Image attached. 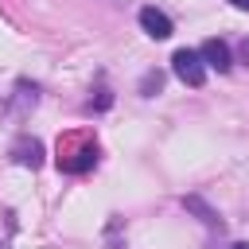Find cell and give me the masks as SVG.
I'll return each instance as SVG.
<instances>
[{"instance_id": "6da1fadb", "label": "cell", "mask_w": 249, "mask_h": 249, "mask_svg": "<svg viewBox=\"0 0 249 249\" xmlns=\"http://www.w3.org/2000/svg\"><path fill=\"white\" fill-rule=\"evenodd\" d=\"M171 70H175V78H179L183 86H191V89L206 86V62H202V54L191 51V47H179V51L171 54Z\"/></svg>"}, {"instance_id": "7a4b0ae2", "label": "cell", "mask_w": 249, "mask_h": 249, "mask_svg": "<svg viewBox=\"0 0 249 249\" xmlns=\"http://www.w3.org/2000/svg\"><path fill=\"white\" fill-rule=\"evenodd\" d=\"M136 19H140V27H144V35H148V39H171V31H175L171 16H167V12H160L156 4H144Z\"/></svg>"}, {"instance_id": "3957f363", "label": "cell", "mask_w": 249, "mask_h": 249, "mask_svg": "<svg viewBox=\"0 0 249 249\" xmlns=\"http://www.w3.org/2000/svg\"><path fill=\"white\" fill-rule=\"evenodd\" d=\"M43 156H47V152H43V140H35V136H19V140L12 144V160H16L19 167H31V171H35V167H43Z\"/></svg>"}, {"instance_id": "277c9868", "label": "cell", "mask_w": 249, "mask_h": 249, "mask_svg": "<svg viewBox=\"0 0 249 249\" xmlns=\"http://www.w3.org/2000/svg\"><path fill=\"white\" fill-rule=\"evenodd\" d=\"M198 54H202V62H206L210 70H218V74H226V70L233 66V54H230V47H226L222 39H206V43L198 47Z\"/></svg>"}, {"instance_id": "5b68a950", "label": "cell", "mask_w": 249, "mask_h": 249, "mask_svg": "<svg viewBox=\"0 0 249 249\" xmlns=\"http://www.w3.org/2000/svg\"><path fill=\"white\" fill-rule=\"evenodd\" d=\"M93 163H97V144H89V140H86L78 152H70V156H58V167H62V171H74V175L89 171Z\"/></svg>"}, {"instance_id": "8992f818", "label": "cell", "mask_w": 249, "mask_h": 249, "mask_svg": "<svg viewBox=\"0 0 249 249\" xmlns=\"http://www.w3.org/2000/svg\"><path fill=\"white\" fill-rule=\"evenodd\" d=\"M35 105H39V86H35V82H16V93H12L8 109H12L16 117H27Z\"/></svg>"}, {"instance_id": "52a82bcc", "label": "cell", "mask_w": 249, "mask_h": 249, "mask_svg": "<svg viewBox=\"0 0 249 249\" xmlns=\"http://www.w3.org/2000/svg\"><path fill=\"white\" fill-rule=\"evenodd\" d=\"M183 210H191L206 230H222V218H218V210L202 198V195H183Z\"/></svg>"}, {"instance_id": "ba28073f", "label": "cell", "mask_w": 249, "mask_h": 249, "mask_svg": "<svg viewBox=\"0 0 249 249\" xmlns=\"http://www.w3.org/2000/svg\"><path fill=\"white\" fill-rule=\"evenodd\" d=\"M140 97H156L160 89H163V70H144V78H140Z\"/></svg>"}, {"instance_id": "9c48e42d", "label": "cell", "mask_w": 249, "mask_h": 249, "mask_svg": "<svg viewBox=\"0 0 249 249\" xmlns=\"http://www.w3.org/2000/svg\"><path fill=\"white\" fill-rule=\"evenodd\" d=\"M109 105H113V93H109V89H97V97H89V109H93V113H101V109H109Z\"/></svg>"}, {"instance_id": "30bf717a", "label": "cell", "mask_w": 249, "mask_h": 249, "mask_svg": "<svg viewBox=\"0 0 249 249\" xmlns=\"http://www.w3.org/2000/svg\"><path fill=\"white\" fill-rule=\"evenodd\" d=\"M237 58H241V62H249V35L237 43Z\"/></svg>"}, {"instance_id": "8fae6325", "label": "cell", "mask_w": 249, "mask_h": 249, "mask_svg": "<svg viewBox=\"0 0 249 249\" xmlns=\"http://www.w3.org/2000/svg\"><path fill=\"white\" fill-rule=\"evenodd\" d=\"M230 4H233L237 12H249V0H230Z\"/></svg>"}, {"instance_id": "7c38bea8", "label": "cell", "mask_w": 249, "mask_h": 249, "mask_svg": "<svg viewBox=\"0 0 249 249\" xmlns=\"http://www.w3.org/2000/svg\"><path fill=\"white\" fill-rule=\"evenodd\" d=\"M230 249H249V245H245V241H233V245H230Z\"/></svg>"}, {"instance_id": "4fadbf2b", "label": "cell", "mask_w": 249, "mask_h": 249, "mask_svg": "<svg viewBox=\"0 0 249 249\" xmlns=\"http://www.w3.org/2000/svg\"><path fill=\"white\" fill-rule=\"evenodd\" d=\"M0 249H4V245H0Z\"/></svg>"}]
</instances>
